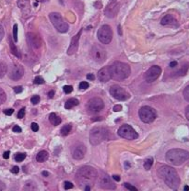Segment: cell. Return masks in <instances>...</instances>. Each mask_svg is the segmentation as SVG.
Wrapping results in <instances>:
<instances>
[{"instance_id": "obj_58", "label": "cell", "mask_w": 189, "mask_h": 191, "mask_svg": "<svg viewBox=\"0 0 189 191\" xmlns=\"http://www.w3.org/2000/svg\"><path fill=\"white\" fill-rule=\"evenodd\" d=\"M184 190H189V186H184Z\"/></svg>"}, {"instance_id": "obj_15", "label": "cell", "mask_w": 189, "mask_h": 191, "mask_svg": "<svg viewBox=\"0 0 189 191\" xmlns=\"http://www.w3.org/2000/svg\"><path fill=\"white\" fill-rule=\"evenodd\" d=\"M119 8H120V4L116 1H112L106 7L105 10H104V14L107 18H113L117 15V13L119 11Z\"/></svg>"}, {"instance_id": "obj_23", "label": "cell", "mask_w": 189, "mask_h": 191, "mask_svg": "<svg viewBox=\"0 0 189 191\" xmlns=\"http://www.w3.org/2000/svg\"><path fill=\"white\" fill-rule=\"evenodd\" d=\"M48 156H49V154L46 151H41L36 155V161L39 163H44L48 159Z\"/></svg>"}, {"instance_id": "obj_30", "label": "cell", "mask_w": 189, "mask_h": 191, "mask_svg": "<svg viewBox=\"0 0 189 191\" xmlns=\"http://www.w3.org/2000/svg\"><path fill=\"white\" fill-rule=\"evenodd\" d=\"M7 99V96L6 93L4 92V90L2 88H0V105L3 104Z\"/></svg>"}, {"instance_id": "obj_44", "label": "cell", "mask_w": 189, "mask_h": 191, "mask_svg": "<svg viewBox=\"0 0 189 191\" xmlns=\"http://www.w3.org/2000/svg\"><path fill=\"white\" fill-rule=\"evenodd\" d=\"M13 132H21V128H20L19 126H18V125H15L13 127Z\"/></svg>"}, {"instance_id": "obj_16", "label": "cell", "mask_w": 189, "mask_h": 191, "mask_svg": "<svg viewBox=\"0 0 189 191\" xmlns=\"http://www.w3.org/2000/svg\"><path fill=\"white\" fill-rule=\"evenodd\" d=\"M27 42H28L29 45L34 50L40 49L41 46H42L41 38L39 36H37L36 34L33 33V32H29L27 34Z\"/></svg>"}, {"instance_id": "obj_1", "label": "cell", "mask_w": 189, "mask_h": 191, "mask_svg": "<svg viewBox=\"0 0 189 191\" xmlns=\"http://www.w3.org/2000/svg\"><path fill=\"white\" fill-rule=\"evenodd\" d=\"M157 173H158L160 178H162L170 188L173 190H177L179 188L181 179L177 171L173 167L163 165L158 168Z\"/></svg>"}, {"instance_id": "obj_56", "label": "cell", "mask_w": 189, "mask_h": 191, "mask_svg": "<svg viewBox=\"0 0 189 191\" xmlns=\"http://www.w3.org/2000/svg\"><path fill=\"white\" fill-rule=\"evenodd\" d=\"M42 175H43L44 176H49V173H48L47 171H43Z\"/></svg>"}, {"instance_id": "obj_27", "label": "cell", "mask_w": 189, "mask_h": 191, "mask_svg": "<svg viewBox=\"0 0 189 191\" xmlns=\"http://www.w3.org/2000/svg\"><path fill=\"white\" fill-rule=\"evenodd\" d=\"M71 130H72V126L70 124H66L65 126H63L61 128V134L63 136H66L71 132Z\"/></svg>"}, {"instance_id": "obj_19", "label": "cell", "mask_w": 189, "mask_h": 191, "mask_svg": "<svg viewBox=\"0 0 189 191\" xmlns=\"http://www.w3.org/2000/svg\"><path fill=\"white\" fill-rule=\"evenodd\" d=\"M81 35V30L79 31V32L75 35L72 40H71V42H70V45H69V48L68 50V55H73L77 52L78 51V48H79V37Z\"/></svg>"}, {"instance_id": "obj_32", "label": "cell", "mask_w": 189, "mask_h": 191, "mask_svg": "<svg viewBox=\"0 0 189 191\" xmlns=\"http://www.w3.org/2000/svg\"><path fill=\"white\" fill-rule=\"evenodd\" d=\"M13 39L15 42H18V25L17 24H14L13 26Z\"/></svg>"}, {"instance_id": "obj_3", "label": "cell", "mask_w": 189, "mask_h": 191, "mask_svg": "<svg viewBox=\"0 0 189 191\" xmlns=\"http://www.w3.org/2000/svg\"><path fill=\"white\" fill-rule=\"evenodd\" d=\"M166 161L173 166H181L187 160H189V152L184 149H171L166 152Z\"/></svg>"}, {"instance_id": "obj_46", "label": "cell", "mask_w": 189, "mask_h": 191, "mask_svg": "<svg viewBox=\"0 0 189 191\" xmlns=\"http://www.w3.org/2000/svg\"><path fill=\"white\" fill-rule=\"evenodd\" d=\"M19 172V166H13L11 169V173L13 174H18Z\"/></svg>"}, {"instance_id": "obj_26", "label": "cell", "mask_w": 189, "mask_h": 191, "mask_svg": "<svg viewBox=\"0 0 189 191\" xmlns=\"http://www.w3.org/2000/svg\"><path fill=\"white\" fill-rule=\"evenodd\" d=\"M49 120H50V122L53 124V125H54V126H57V125H59L60 123H61V119L55 114V113H51L50 115H49Z\"/></svg>"}, {"instance_id": "obj_47", "label": "cell", "mask_w": 189, "mask_h": 191, "mask_svg": "<svg viewBox=\"0 0 189 191\" xmlns=\"http://www.w3.org/2000/svg\"><path fill=\"white\" fill-rule=\"evenodd\" d=\"M122 110V106L121 105H116L114 107V111L115 112H118V111H121Z\"/></svg>"}, {"instance_id": "obj_20", "label": "cell", "mask_w": 189, "mask_h": 191, "mask_svg": "<svg viewBox=\"0 0 189 191\" xmlns=\"http://www.w3.org/2000/svg\"><path fill=\"white\" fill-rule=\"evenodd\" d=\"M86 152H87L86 147L83 144H79L75 148V150L72 153V156L74 159H76V160H80V159H82L85 156Z\"/></svg>"}, {"instance_id": "obj_7", "label": "cell", "mask_w": 189, "mask_h": 191, "mask_svg": "<svg viewBox=\"0 0 189 191\" xmlns=\"http://www.w3.org/2000/svg\"><path fill=\"white\" fill-rule=\"evenodd\" d=\"M139 118L144 123H151L157 118V113L154 109L149 106H144L139 109Z\"/></svg>"}, {"instance_id": "obj_55", "label": "cell", "mask_w": 189, "mask_h": 191, "mask_svg": "<svg viewBox=\"0 0 189 191\" xmlns=\"http://www.w3.org/2000/svg\"><path fill=\"white\" fill-rule=\"evenodd\" d=\"M113 178H114L115 181H120V177H119V176L114 175V176H113Z\"/></svg>"}, {"instance_id": "obj_57", "label": "cell", "mask_w": 189, "mask_h": 191, "mask_svg": "<svg viewBox=\"0 0 189 191\" xmlns=\"http://www.w3.org/2000/svg\"><path fill=\"white\" fill-rule=\"evenodd\" d=\"M84 189H85V191H89V190H90V186H86L84 187Z\"/></svg>"}, {"instance_id": "obj_40", "label": "cell", "mask_w": 189, "mask_h": 191, "mask_svg": "<svg viewBox=\"0 0 189 191\" xmlns=\"http://www.w3.org/2000/svg\"><path fill=\"white\" fill-rule=\"evenodd\" d=\"M24 116H25V109L22 108V109L19 111V113H18V118H19V119H22V118H24Z\"/></svg>"}, {"instance_id": "obj_18", "label": "cell", "mask_w": 189, "mask_h": 191, "mask_svg": "<svg viewBox=\"0 0 189 191\" xmlns=\"http://www.w3.org/2000/svg\"><path fill=\"white\" fill-rule=\"evenodd\" d=\"M98 79L101 82H108L112 79L111 66H104L98 72Z\"/></svg>"}, {"instance_id": "obj_25", "label": "cell", "mask_w": 189, "mask_h": 191, "mask_svg": "<svg viewBox=\"0 0 189 191\" xmlns=\"http://www.w3.org/2000/svg\"><path fill=\"white\" fill-rule=\"evenodd\" d=\"M79 103V101L77 99H69L65 103V108H66L67 109H72V108L78 106Z\"/></svg>"}, {"instance_id": "obj_9", "label": "cell", "mask_w": 189, "mask_h": 191, "mask_svg": "<svg viewBox=\"0 0 189 191\" xmlns=\"http://www.w3.org/2000/svg\"><path fill=\"white\" fill-rule=\"evenodd\" d=\"M90 57L91 59L96 62L98 63H102L105 61L106 58V52L103 48H102L101 46L97 45V44H94L89 52Z\"/></svg>"}, {"instance_id": "obj_31", "label": "cell", "mask_w": 189, "mask_h": 191, "mask_svg": "<svg viewBox=\"0 0 189 191\" xmlns=\"http://www.w3.org/2000/svg\"><path fill=\"white\" fill-rule=\"evenodd\" d=\"M183 96H184V99L187 102H189V85H186V87L184 89V91H183Z\"/></svg>"}, {"instance_id": "obj_35", "label": "cell", "mask_w": 189, "mask_h": 191, "mask_svg": "<svg viewBox=\"0 0 189 191\" xmlns=\"http://www.w3.org/2000/svg\"><path fill=\"white\" fill-rule=\"evenodd\" d=\"M33 83H34V84H38V85H42V84L44 83V78L41 77V76H36V77L34 78V80H33Z\"/></svg>"}, {"instance_id": "obj_5", "label": "cell", "mask_w": 189, "mask_h": 191, "mask_svg": "<svg viewBox=\"0 0 189 191\" xmlns=\"http://www.w3.org/2000/svg\"><path fill=\"white\" fill-rule=\"evenodd\" d=\"M109 132L103 127H94L89 132V142L92 145H98L108 137Z\"/></svg>"}, {"instance_id": "obj_24", "label": "cell", "mask_w": 189, "mask_h": 191, "mask_svg": "<svg viewBox=\"0 0 189 191\" xmlns=\"http://www.w3.org/2000/svg\"><path fill=\"white\" fill-rule=\"evenodd\" d=\"M9 46H10V50H11V52H12V53H13L15 56H17L18 58H20V57H21V54H20V52H19L18 48L15 46V44L13 43L11 37H9Z\"/></svg>"}, {"instance_id": "obj_12", "label": "cell", "mask_w": 189, "mask_h": 191, "mask_svg": "<svg viewBox=\"0 0 189 191\" xmlns=\"http://www.w3.org/2000/svg\"><path fill=\"white\" fill-rule=\"evenodd\" d=\"M110 94L113 96L114 99H116L117 100H121V101H124L129 99L130 95L125 91L124 88H122L119 85H112L110 88Z\"/></svg>"}, {"instance_id": "obj_52", "label": "cell", "mask_w": 189, "mask_h": 191, "mask_svg": "<svg viewBox=\"0 0 189 191\" xmlns=\"http://www.w3.org/2000/svg\"><path fill=\"white\" fill-rule=\"evenodd\" d=\"M5 189H6V185L2 181H0V191L5 190Z\"/></svg>"}, {"instance_id": "obj_51", "label": "cell", "mask_w": 189, "mask_h": 191, "mask_svg": "<svg viewBox=\"0 0 189 191\" xmlns=\"http://www.w3.org/2000/svg\"><path fill=\"white\" fill-rule=\"evenodd\" d=\"M185 117L189 120V105L185 108Z\"/></svg>"}, {"instance_id": "obj_22", "label": "cell", "mask_w": 189, "mask_h": 191, "mask_svg": "<svg viewBox=\"0 0 189 191\" xmlns=\"http://www.w3.org/2000/svg\"><path fill=\"white\" fill-rule=\"evenodd\" d=\"M17 4L24 15H28L30 12V5L29 0H19Z\"/></svg>"}, {"instance_id": "obj_28", "label": "cell", "mask_w": 189, "mask_h": 191, "mask_svg": "<svg viewBox=\"0 0 189 191\" xmlns=\"http://www.w3.org/2000/svg\"><path fill=\"white\" fill-rule=\"evenodd\" d=\"M152 165H153V158L149 157V158L147 159V160L145 161V163H144V168L146 170H150Z\"/></svg>"}, {"instance_id": "obj_4", "label": "cell", "mask_w": 189, "mask_h": 191, "mask_svg": "<svg viewBox=\"0 0 189 191\" xmlns=\"http://www.w3.org/2000/svg\"><path fill=\"white\" fill-rule=\"evenodd\" d=\"M111 72L112 78L116 81H122L128 78L131 74L129 65L122 62H114L111 66Z\"/></svg>"}, {"instance_id": "obj_11", "label": "cell", "mask_w": 189, "mask_h": 191, "mask_svg": "<svg viewBox=\"0 0 189 191\" xmlns=\"http://www.w3.org/2000/svg\"><path fill=\"white\" fill-rule=\"evenodd\" d=\"M104 108V103L100 98H92L87 103V110L89 113L95 114L103 110Z\"/></svg>"}, {"instance_id": "obj_2", "label": "cell", "mask_w": 189, "mask_h": 191, "mask_svg": "<svg viewBox=\"0 0 189 191\" xmlns=\"http://www.w3.org/2000/svg\"><path fill=\"white\" fill-rule=\"evenodd\" d=\"M98 178V172L92 166H82L80 169L78 170L76 174V182L79 184V186H91L94 184Z\"/></svg>"}, {"instance_id": "obj_14", "label": "cell", "mask_w": 189, "mask_h": 191, "mask_svg": "<svg viewBox=\"0 0 189 191\" xmlns=\"http://www.w3.org/2000/svg\"><path fill=\"white\" fill-rule=\"evenodd\" d=\"M162 74V68L158 65L151 66L145 74V79L148 83H152L159 78Z\"/></svg>"}, {"instance_id": "obj_34", "label": "cell", "mask_w": 189, "mask_h": 191, "mask_svg": "<svg viewBox=\"0 0 189 191\" xmlns=\"http://www.w3.org/2000/svg\"><path fill=\"white\" fill-rule=\"evenodd\" d=\"M40 100H41V99H40L39 96H33V97L30 99V102L33 103V105L38 104V103L40 102Z\"/></svg>"}, {"instance_id": "obj_43", "label": "cell", "mask_w": 189, "mask_h": 191, "mask_svg": "<svg viewBox=\"0 0 189 191\" xmlns=\"http://www.w3.org/2000/svg\"><path fill=\"white\" fill-rule=\"evenodd\" d=\"M13 112H14V109H5V110H4V113H5L6 115H8V116L12 115Z\"/></svg>"}, {"instance_id": "obj_48", "label": "cell", "mask_w": 189, "mask_h": 191, "mask_svg": "<svg viewBox=\"0 0 189 191\" xmlns=\"http://www.w3.org/2000/svg\"><path fill=\"white\" fill-rule=\"evenodd\" d=\"M94 78H95V76H94V75H92V74H89V75H87V79H88V80L92 81V80H94Z\"/></svg>"}, {"instance_id": "obj_54", "label": "cell", "mask_w": 189, "mask_h": 191, "mask_svg": "<svg viewBox=\"0 0 189 191\" xmlns=\"http://www.w3.org/2000/svg\"><path fill=\"white\" fill-rule=\"evenodd\" d=\"M54 90H51V91L48 93V97H49L50 99H52V98L54 97Z\"/></svg>"}, {"instance_id": "obj_53", "label": "cell", "mask_w": 189, "mask_h": 191, "mask_svg": "<svg viewBox=\"0 0 189 191\" xmlns=\"http://www.w3.org/2000/svg\"><path fill=\"white\" fill-rule=\"evenodd\" d=\"M9 154H10L9 151H7V152H4V154H3V157H4L5 159H8V158L9 157Z\"/></svg>"}, {"instance_id": "obj_36", "label": "cell", "mask_w": 189, "mask_h": 191, "mask_svg": "<svg viewBox=\"0 0 189 191\" xmlns=\"http://www.w3.org/2000/svg\"><path fill=\"white\" fill-rule=\"evenodd\" d=\"M65 185H64V186H65V189L66 190H68V189H71V188H73V184L71 183V182H69V181H66L65 183H64Z\"/></svg>"}, {"instance_id": "obj_39", "label": "cell", "mask_w": 189, "mask_h": 191, "mask_svg": "<svg viewBox=\"0 0 189 191\" xmlns=\"http://www.w3.org/2000/svg\"><path fill=\"white\" fill-rule=\"evenodd\" d=\"M124 186L125 187H127L128 190H134V191H137V190H138L137 187H135L134 186H132V185H130V184H128V183H124Z\"/></svg>"}, {"instance_id": "obj_50", "label": "cell", "mask_w": 189, "mask_h": 191, "mask_svg": "<svg viewBox=\"0 0 189 191\" xmlns=\"http://www.w3.org/2000/svg\"><path fill=\"white\" fill-rule=\"evenodd\" d=\"M94 6H95L97 8H101L103 7V4H102V2H100V1H97V2L94 3Z\"/></svg>"}, {"instance_id": "obj_17", "label": "cell", "mask_w": 189, "mask_h": 191, "mask_svg": "<svg viewBox=\"0 0 189 191\" xmlns=\"http://www.w3.org/2000/svg\"><path fill=\"white\" fill-rule=\"evenodd\" d=\"M24 75V69L21 65H15L12 66L10 72H9V78L14 80V81H18Z\"/></svg>"}, {"instance_id": "obj_29", "label": "cell", "mask_w": 189, "mask_h": 191, "mask_svg": "<svg viewBox=\"0 0 189 191\" xmlns=\"http://www.w3.org/2000/svg\"><path fill=\"white\" fill-rule=\"evenodd\" d=\"M26 158V154L25 153H21V152H18L15 155V160L17 162H22L24 159Z\"/></svg>"}, {"instance_id": "obj_8", "label": "cell", "mask_w": 189, "mask_h": 191, "mask_svg": "<svg viewBox=\"0 0 189 191\" xmlns=\"http://www.w3.org/2000/svg\"><path fill=\"white\" fill-rule=\"evenodd\" d=\"M98 40L103 44H109L113 39V30L109 25H103L98 30Z\"/></svg>"}, {"instance_id": "obj_59", "label": "cell", "mask_w": 189, "mask_h": 191, "mask_svg": "<svg viewBox=\"0 0 189 191\" xmlns=\"http://www.w3.org/2000/svg\"><path fill=\"white\" fill-rule=\"evenodd\" d=\"M118 28H119V33H120V34H122V32H121V27L119 26V27H118Z\"/></svg>"}, {"instance_id": "obj_21", "label": "cell", "mask_w": 189, "mask_h": 191, "mask_svg": "<svg viewBox=\"0 0 189 191\" xmlns=\"http://www.w3.org/2000/svg\"><path fill=\"white\" fill-rule=\"evenodd\" d=\"M162 25L163 26H173V27H178V22L177 20L173 18L172 15H166L163 18L161 21Z\"/></svg>"}, {"instance_id": "obj_45", "label": "cell", "mask_w": 189, "mask_h": 191, "mask_svg": "<svg viewBox=\"0 0 189 191\" xmlns=\"http://www.w3.org/2000/svg\"><path fill=\"white\" fill-rule=\"evenodd\" d=\"M22 90H23L22 86H16V87H14V91H15V93H17V94L21 93Z\"/></svg>"}, {"instance_id": "obj_49", "label": "cell", "mask_w": 189, "mask_h": 191, "mask_svg": "<svg viewBox=\"0 0 189 191\" xmlns=\"http://www.w3.org/2000/svg\"><path fill=\"white\" fill-rule=\"evenodd\" d=\"M177 65H178V62L176 61H173L172 62H170V67L171 68H173V67L177 66Z\"/></svg>"}, {"instance_id": "obj_10", "label": "cell", "mask_w": 189, "mask_h": 191, "mask_svg": "<svg viewBox=\"0 0 189 191\" xmlns=\"http://www.w3.org/2000/svg\"><path fill=\"white\" fill-rule=\"evenodd\" d=\"M118 135L127 140H136L138 137V132L128 124H124L118 130Z\"/></svg>"}, {"instance_id": "obj_41", "label": "cell", "mask_w": 189, "mask_h": 191, "mask_svg": "<svg viewBox=\"0 0 189 191\" xmlns=\"http://www.w3.org/2000/svg\"><path fill=\"white\" fill-rule=\"evenodd\" d=\"M31 130H33V132H38L39 131V126L37 123L33 122V123H31Z\"/></svg>"}, {"instance_id": "obj_6", "label": "cell", "mask_w": 189, "mask_h": 191, "mask_svg": "<svg viewBox=\"0 0 189 191\" xmlns=\"http://www.w3.org/2000/svg\"><path fill=\"white\" fill-rule=\"evenodd\" d=\"M49 18L54 25V27L56 28L57 31L61 33H66L68 30V24L63 19L62 16L57 12H52L49 15Z\"/></svg>"}, {"instance_id": "obj_33", "label": "cell", "mask_w": 189, "mask_h": 191, "mask_svg": "<svg viewBox=\"0 0 189 191\" xmlns=\"http://www.w3.org/2000/svg\"><path fill=\"white\" fill-rule=\"evenodd\" d=\"M6 71H7V67L4 65H2L1 62H0V78H2L4 76Z\"/></svg>"}, {"instance_id": "obj_37", "label": "cell", "mask_w": 189, "mask_h": 191, "mask_svg": "<svg viewBox=\"0 0 189 191\" xmlns=\"http://www.w3.org/2000/svg\"><path fill=\"white\" fill-rule=\"evenodd\" d=\"M89 86V83H87V82H81L80 84H79V88L80 89H82V90H84V89H87L88 87Z\"/></svg>"}, {"instance_id": "obj_38", "label": "cell", "mask_w": 189, "mask_h": 191, "mask_svg": "<svg viewBox=\"0 0 189 191\" xmlns=\"http://www.w3.org/2000/svg\"><path fill=\"white\" fill-rule=\"evenodd\" d=\"M73 90V87L71 85H65L64 86V92L66 94H70Z\"/></svg>"}, {"instance_id": "obj_13", "label": "cell", "mask_w": 189, "mask_h": 191, "mask_svg": "<svg viewBox=\"0 0 189 191\" xmlns=\"http://www.w3.org/2000/svg\"><path fill=\"white\" fill-rule=\"evenodd\" d=\"M98 184L99 186L103 189H107V190L115 189V184L114 183L112 178L104 173H102V175L99 176Z\"/></svg>"}, {"instance_id": "obj_42", "label": "cell", "mask_w": 189, "mask_h": 191, "mask_svg": "<svg viewBox=\"0 0 189 191\" xmlns=\"http://www.w3.org/2000/svg\"><path fill=\"white\" fill-rule=\"evenodd\" d=\"M4 35H5L4 28L1 25H0V41H2V39L4 38Z\"/></svg>"}]
</instances>
